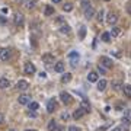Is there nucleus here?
I'll list each match as a JSON object with an SVG mask.
<instances>
[{
	"label": "nucleus",
	"instance_id": "9d476101",
	"mask_svg": "<svg viewBox=\"0 0 131 131\" xmlns=\"http://www.w3.org/2000/svg\"><path fill=\"white\" fill-rule=\"evenodd\" d=\"M18 101H19L20 105H28V103L31 102V96H29V95H20L18 98Z\"/></svg>",
	"mask_w": 131,
	"mask_h": 131
},
{
	"label": "nucleus",
	"instance_id": "5701e85b",
	"mask_svg": "<svg viewBox=\"0 0 131 131\" xmlns=\"http://www.w3.org/2000/svg\"><path fill=\"white\" fill-rule=\"evenodd\" d=\"M112 131H128V124H124V122H122V125L114 128Z\"/></svg>",
	"mask_w": 131,
	"mask_h": 131
},
{
	"label": "nucleus",
	"instance_id": "393cba45",
	"mask_svg": "<svg viewBox=\"0 0 131 131\" xmlns=\"http://www.w3.org/2000/svg\"><path fill=\"white\" fill-rule=\"evenodd\" d=\"M51 15H54V7L47 6V7H45V16H51Z\"/></svg>",
	"mask_w": 131,
	"mask_h": 131
},
{
	"label": "nucleus",
	"instance_id": "72a5a7b5",
	"mask_svg": "<svg viewBox=\"0 0 131 131\" xmlns=\"http://www.w3.org/2000/svg\"><path fill=\"white\" fill-rule=\"evenodd\" d=\"M61 118H63V119H66V121H67V119L70 118V115H69V114H67V112H63V114H61Z\"/></svg>",
	"mask_w": 131,
	"mask_h": 131
},
{
	"label": "nucleus",
	"instance_id": "7ed1b4c3",
	"mask_svg": "<svg viewBox=\"0 0 131 131\" xmlns=\"http://www.w3.org/2000/svg\"><path fill=\"white\" fill-rule=\"evenodd\" d=\"M24 71H25V74L31 76V74H34V73L37 71V69H35V66H34L32 63H25V66H24Z\"/></svg>",
	"mask_w": 131,
	"mask_h": 131
},
{
	"label": "nucleus",
	"instance_id": "c03bdc74",
	"mask_svg": "<svg viewBox=\"0 0 131 131\" xmlns=\"http://www.w3.org/2000/svg\"><path fill=\"white\" fill-rule=\"evenodd\" d=\"M51 2H52V3H60L61 0H51Z\"/></svg>",
	"mask_w": 131,
	"mask_h": 131
},
{
	"label": "nucleus",
	"instance_id": "4be33fe9",
	"mask_svg": "<svg viewBox=\"0 0 131 131\" xmlns=\"http://www.w3.org/2000/svg\"><path fill=\"white\" fill-rule=\"evenodd\" d=\"M70 80H71V74H70V73H66V74L61 76V82H63V83H69Z\"/></svg>",
	"mask_w": 131,
	"mask_h": 131
},
{
	"label": "nucleus",
	"instance_id": "f257e3e1",
	"mask_svg": "<svg viewBox=\"0 0 131 131\" xmlns=\"http://www.w3.org/2000/svg\"><path fill=\"white\" fill-rule=\"evenodd\" d=\"M10 57H12V51H10L9 48H3V50H0V60L2 61H9Z\"/></svg>",
	"mask_w": 131,
	"mask_h": 131
},
{
	"label": "nucleus",
	"instance_id": "20e7f679",
	"mask_svg": "<svg viewBox=\"0 0 131 131\" xmlns=\"http://www.w3.org/2000/svg\"><path fill=\"white\" fill-rule=\"evenodd\" d=\"M13 22H15V25H16V26H22V25H24V22H25L24 15H22V13H16V15H15V18H13Z\"/></svg>",
	"mask_w": 131,
	"mask_h": 131
},
{
	"label": "nucleus",
	"instance_id": "37998d69",
	"mask_svg": "<svg viewBox=\"0 0 131 131\" xmlns=\"http://www.w3.org/2000/svg\"><path fill=\"white\" fill-rule=\"evenodd\" d=\"M0 22H2V24H5V22H6V19L3 18V16H0Z\"/></svg>",
	"mask_w": 131,
	"mask_h": 131
},
{
	"label": "nucleus",
	"instance_id": "c756f323",
	"mask_svg": "<svg viewBox=\"0 0 131 131\" xmlns=\"http://www.w3.org/2000/svg\"><path fill=\"white\" fill-rule=\"evenodd\" d=\"M124 118L128 119V122H131V109H127L125 112H124Z\"/></svg>",
	"mask_w": 131,
	"mask_h": 131
},
{
	"label": "nucleus",
	"instance_id": "f704fd0d",
	"mask_svg": "<svg viewBox=\"0 0 131 131\" xmlns=\"http://www.w3.org/2000/svg\"><path fill=\"white\" fill-rule=\"evenodd\" d=\"M69 131H80L79 127H76V125H71L70 128H69Z\"/></svg>",
	"mask_w": 131,
	"mask_h": 131
},
{
	"label": "nucleus",
	"instance_id": "b1692460",
	"mask_svg": "<svg viewBox=\"0 0 131 131\" xmlns=\"http://www.w3.org/2000/svg\"><path fill=\"white\" fill-rule=\"evenodd\" d=\"M102 41L103 42H109L111 41V34L109 32H103L102 34Z\"/></svg>",
	"mask_w": 131,
	"mask_h": 131
},
{
	"label": "nucleus",
	"instance_id": "0eeeda50",
	"mask_svg": "<svg viewBox=\"0 0 131 131\" xmlns=\"http://www.w3.org/2000/svg\"><path fill=\"white\" fill-rule=\"evenodd\" d=\"M56 109H57V101L56 99H50L48 103H47V111L51 114V112H54Z\"/></svg>",
	"mask_w": 131,
	"mask_h": 131
},
{
	"label": "nucleus",
	"instance_id": "dca6fc26",
	"mask_svg": "<svg viewBox=\"0 0 131 131\" xmlns=\"http://www.w3.org/2000/svg\"><path fill=\"white\" fill-rule=\"evenodd\" d=\"M54 70H56L57 73H63V71H64V63H63V61L56 63V66H54Z\"/></svg>",
	"mask_w": 131,
	"mask_h": 131
},
{
	"label": "nucleus",
	"instance_id": "c9c22d12",
	"mask_svg": "<svg viewBox=\"0 0 131 131\" xmlns=\"http://www.w3.org/2000/svg\"><path fill=\"white\" fill-rule=\"evenodd\" d=\"M84 34H86V29H84V26H82V29H80V37L84 38Z\"/></svg>",
	"mask_w": 131,
	"mask_h": 131
},
{
	"label": "nucleus",
	"instance_id": "423d86ee",
	"mask_svg": "<svg viewBox=\"0 0 131 131\" xmlns=\"http://www.w3.org/2000/svg\"><path fill=\"white\" fill-rule=\"evenodd\" d=\"M28 88H29V83L26 82V80H19L18 83H16V89H18V90H22V92H25Z\"/></svg>",
	"mask_w": 131,
	"mask_h": 131
},
{
	"label": "nucleus",
	"instance_id": "cd10ccee",
	"mask_svg": "<svg viewBox=\"0 0 131 131\" xmlns=\"http://www.w3.org/2000/svg\"><path fill=\"white\" fill-rule=\"evenodd\" d=\"M38 108H39L38 102H29V109H31V111H37Z\"/></svg>",
	"mask_w": 131,
	"mask_h": 131
},
{
	"label": "nucleus",
	"instance_id": "a19ab883",
	"mask_svg": "<svg viewBox=\"0 0 131 131\" xmlns=\"http://www.w3.org/2000/svg\"><path fill=\"white\" fill-rule=\"evenodd\" d=\"M114 56H115V57H118V58H119V57H121V54H119V52H117V51H114Z\"/></svg>",
	"mask_w": 131,
	"mask_h": 131
},
{
	"label": "nucleus",
	"instance_id": "e433bc0d",
	"mask_svg": "<svg viewBox=\"0 0 131 131\" xmlns=\"http://www.w3.org/2000/svg\"><path fill=\"white\" fill-rule=\"evenodd\" d=\"M28 115H29V117H34V118L37 117V114H35V111H28Z\"/></svg>",
	"mask_w": 131,
	"mask_h": 131
},
{
	"label": "nucleus",
	"instance_id": "49530a36",
	"mask_svg": "<svg viewBox=\"0 0 131 131\" xmlns=\"http://www.w3.org/2000/svg\"><path fill=\"white\" fill-rule=\"evenodd\" d=\"M25 131H37V130H25Z\"/></svg>",
	"mask_w": 131,
	"mask_h": 131
},
{
	"label": "nucleus",
	"instance_id": "09e8293b",
	"mask_svg": "<svg viewBox=\"0 0 131 131\" xmlns=\"http://www.w3.org/2000/svg\"><path fill=\"white\" fill-rule=\"evenodd\" d=\"M106 2H108V0H106Z\"/></svg>",
	"mask_w": 131,
	"mask_h": 131
},
{
	"label": "nucleus",
	"instance_id": "2eb2a0df",
	"mask_svg": "<svg viewBox=\"0 0 131 131\" xmlns=\"http://www.w3.org/2000/svg\"><path fill=\"white\" fill-rule=\"evenodd\" d=\"M80 108H83L86 112H90V103H89V101H88V99H83L82 103H80Z\"/></svg>",
	"mask_w": 131,
	"mask_h": 131
},
{
	"label": "nucleus",
	"instance_id": "1a4fd4ad",
	"mask_svg": "<svg viewBox=\"0 0 131 131\" xmlns=\"http://www.w3.org/2000/svg\"><path fill=\"white\" fill-rule=\"evenodd\" d=\"M117 20H118V16L115 13H112V12H111V13H108V16H106V22L109 25H115L117 24Z\"/></svg>",
	"mask_w": 131,
	"mask_h": 131
},
{
	"label": "nucleus",
	"instance_id": "de8ad7c7",
	"mask_svg": "<svg viewBox=\"0 0 131 131\" xmlns=\"http://www.w3.org/2000/svg\"><path fill=\"white\" fill-rule=\"evenodd\" d=\"M9 131H15V130H9Z\"/></svg>",
	"mask_w": 131,
	"mask_h": 131
},
{
	"label": "nucleus",
	"instance_id": "4468645a",
	"mask_svg": "<svg viewBox=\"0 0 131 131\" xmlns=\"http://www.w3.org/2000/svg\"><path fill=\"white\" fill-rule=\"evenodd\" d=\"M9 86H10V82L6 77H2L0 79V89H7Z\"/></svg>",
	"mask_w": 131,
	"mask_h": 131
},
{
	"label": "nucleus",
	"instance_id": "79ce46f5",
	"mask_svg": "<svg viewBox=\"0 0 131 131\" xmlns=\"http://www.w3.org/2000/svg\"><path fill=\"white\" fill-rule=\"evenodd\" d=\"M105 130H106V127H101V128H98L96 131H105Z\"/></svg>",
	"mask_w": 131,
	"mask_h": 131
},
{
	"label": "nucleus",
	"instance_id": "473e14b6",
	"mask_svg": "<svg viewBox=\"0 0 131 131\" xmlns=\"http://www.w3.org/2000/svg\"><path fill=\"white\" fill-rule=\"evenodd\" d=\"M105 69H106V67H103L102 64H99V66H98V71H101L102 74H105V71H106V70H105Z\"/></svg>",
	"mask_w": 131,
	"mask_h": 131
},
{
	"label": "nucleus",
	"instance_id": "f03ea898",
	"mask_svg": "<svg viewBox=\"0 0 131 131\" xmlns=\"http://www.w3.org/2000/svg\"><path fill=\"white\" fill-rule=\"evenodd\" d=\"M79 58H80V56L77 54V51H71L70 54H69V60H70V64L73 66V67H76V66H77Z\"/></svg>",
	"mask_w": 131,
	"mask_h": 131
},
{
	"label": "nucleus",
	"instance_id": "f3484780",
	"mask_svg": "<svg viewBox=\"0 0 131 131\" xmlns=\"http://www.w3.org/2000/svg\"><path fill=\"white\" fill-rule=\"evenodd\" d=\"M111 38H117L119 34H121V29L118 28V26H112V29H111Z\"/></svg>",
	"mask_w": 131,
	"mask_h": 131
},
{
	"label": "nucleus",
	"instance_id": "58836bf2",
	"mask_svg": "<svg viewBox=\"0 0 131 131\" xmlns=\"http://www.w3.org/2000/svg\"><path fill=\"white\" fill-rule=\"evenodd\" d=\"M54 131H64V128H63V127H60V125H57L56 128H54Z\"/></svg>",
	"mask_w": 131,
	"mask_h": 131
},
{
	"label": "nucleus",
	"instance_id": "a878e982",
	"mask_svg": "<svg viewBox=\"0 0 131 131\" xmlns=\"http://www.w3.org/2000/svg\"><path fill=\"white\" fill-rule=\"evenodd\" d=\"M61 32L63 34H69L70 32V26H69L67 24H63L61 25Z\"/></svg>",
	"mask_w": 131,
	"mask_h": 131
},
{
	"label": "nucleus",
	"instance_id": "4c0bfd02",
	"mask_svg": "<svg viewBox=\"0 0 131 131\" xmlns=\"http://www.w3.org/2000/svg\"><path fill=\"white\" fill-rule=\"evenodd\" d=\"M3 122H5V115H3V114H0V125H2Z\"/></svg>",
	"mask_w": 131,
	"mask_h": 131
},
{
	"label": "nucleus",
	"instance_id": "2f4dec72",
	"mask_svg": "<svg viewBox=\"0 0 131 131\" xmlns=\"http://www.w3.org/2000/svg\"><path fill=\"white\" fill-rule=\"evenodd\" d=\"M89 6H90L89 0H82V7H84V9H86V7H89Z\"/></svg>",
	"mask_w": 131,
	"mask_h": 131
},
{
	"label": "nucleus",
	"instance_id": "a211bd4d",
	"mask_svg": "<svg viewBox=\"0 0 131 131\" xmlns=\"http://www.w3.org/2000/svg\"><path fill=\"white\" fill-rule=\"evenodd\" d=\"M98 73H96V71H90L89 74H88V80H89V82H98Z\"/></svg>",
	"mask_w": 131,
	"mask_h": 131
},
{
	"label": "nucleus",
	"instance_id": "ddd939ff",
	"mask_svg": "<svg viewBox=\"0 0 131 131\" xmlns=\"http://www.w3.org/2000/svg\"><path fill=\"white\" fill-rule=\"evenodd\" d=\"M86 114V111H84L83 108H79V109H76L74 114H73V117H74V119H79V118H82Z\"/></svg>",
	"mask_w": 131,
	"mask_h": 131
},
{
	"label": "nucleus",
	"instance_id": "9b49d317",
	"mask_svg": "<svg viewBox=\"0 0 131 131\" xmlns=\"http://www.w3.org/2000/svg\"><path fill=\"white\" fill-rule=\"evenodd\" d=\"M93 15H95V10H93L92 6H89V7H86V9H84V18H86V19H92V18H93Z\"/></svg>",
	"mask_w": 131,
	"mask_h": 131
},
{
	"label": "nucleus",
	"instance_id": "a18cd8bd",
	"mask_svg": "<svg viewBox=\"0 0 131 131\" xmlns=\"http://www.w3.org/2000/svg\"><path fill=\"white\" fill-rule=\"evenodd\" d=\"M128 13H130V15H131V5H130V6H128Z\"/></svg>",
	"mask_w": 131,
	"mask_h": 131
},
{
	"label": "nucleus",
	"instance_id": "bb28decb",
	"mask_svg": "<svg viewBox=\"0 0 131 131\" xmlns=\"http://www.w3.org/2000/svg\"><path fill=\"white\" fill-rule=\"evenodd\" d=\"M63 10H64V12H71V10H73V5H71V3H66V5L63 6Z\"/></svg>",
	"mask_w": 131,
	"mask_h": 131
},
{
	"label": "nucleus",
	"instance_id": "aec40b11",
	"mask_svg": "<svg viewBox=\"0 0 131 131\" xmlns=\"http://www.w3.org/2000/svg\"><path fill=\"white\" fill-rule=\"evenodd\" d=\"M25 7L26 9H32V7H35V5H37V0H25Z\"/></svg>",
	"mask_w": 131,
	"mask_h": 131
},
{
	"label": "nucleus",
	"instance_id": "6e6552de",
	"mask_svg": "<svg viewBox=\"0 0 131 131\" xmlns=\"http://www.w3.org/2000/svg\"><path fill=\"white\" fill-rule=\"evenodd\" d=\"M101 64H102L103 67H106V69H111L114 66V63H112V60L108 58V57H101Z\"/></svg>",
	"mask_w": 131,
	"mask_h": 131
},
{
	"label": "nucleus",
	"instance_id": "412c9836",
	"mask_svg": "<svg viewBox=\"0 0 131 131\" xmlns=\"http://www.w3.org/2000/svg\"><path fill=\"white\" fill-rule=\"evenodd\" d=\"M122 90H124V95H125L127 98H131V86L130 84H124Z\"/></svg>",
	"mask_w": 131,
	"mask_h": 131
},
{
	"label": "nucleus",
	"instance_id": "6ab92c4d",
	"mask_svg": "<svg viewBox=\"0 0 131 131\" xmlns=\"http://www.w3.org/2000/svg\"><path fill=\"white\" fill-rule=\"evenodd\" d=\"M106 84H108V82L105 79L99 80V82H98V90H101V92H102V90H105V89H106Z\"/></svg>",
	"mask_w": 131,
	"mask_h": 131
},
{
	"label": "nucleus",
	"instance_id": "f8f14e48",
	"mask_svg": "<svg viewBox=\"0 0 131 131\" xmlns=\"http://www.w3.org/2000/svg\"><path fill=\"white\" fill-rule=\"evenodd\" d=\"M42 61H44V63H45V64H51V63H54V56H52V54H44V56H42Z\"/></svg>",
	"mask_w": 131,
	"mask_h": 131
},
{
	"label": "nucleus",
	"instance_id": "c85d7f7f",
	"mask_svg": "<svg viewBox=\"0 0 131 131\" xmlns=\"http://www.w3.org/2000/svg\"><path fill=\"white\" fill-rule=\"evenodd\" d=\"M56 127H57V122L54 121V119H51V121L48 122V130H50V131H54Z\"/></svg>",
	"mask_w": 131,
	"mask_h": 131
},
{
	"label": "nucleus",
	"instance_id": "ea45409f",
	"mask_svg": "<svg viewBox=\"0 0 131 131\" xmlns=\"http://www.w3.org/2000/svg\"><path fill=\"white\" fill-rule=\"evenodd\" d=\"M114 89H119V83H118V82L117 83H114Z\"/></svg>",
	"mask_w": 131,
	"mask_h": 131
},
{
	"label": "nucleus",
	"instance_id": "7c9ffc66",
	"mask_svg": "<svg viewBox=\"0 0 131 131\" xmlns=\"http://www.w3.org/2000/svg\"><path fill=\"white\" fill-rule=\"evenodd\" d=\"M103 15H105V12H103V10H99V12H98V15H96V19H98L99 22H102V20H103Z\"/></svg>",
	"mask_w": 131,
	"mask_h": 131
},
{
	"label": "nucleus",
	"instance_id": "39448f33",
	"mask_svg": "<svg viewBox=\"0 0 131 131\" xmlns=\"http://www.w3.org/2000/svg\"><path fill=\"white\" fill-rule=\"evenodd\" d=\"M60 98H61V101H63V103H66V105H70L71 101H73L71 96H70V93H67V92H61Z\"/></svg>",
	"mask_w": 131,
	"mask_h": 131
}]
</instances>
